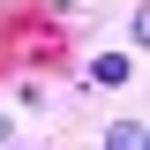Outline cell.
Here are the masks:
<instances>
[{
  "mask_svg": "<svg viewBox=\"0 0 150 150\" xmlns=\"http://www.w3.org/2000/svg\"><path fill=\"white\" fill-rule=\"evenodd\" d=\"M105 150H150L143 120H112V128H105Z\"/></svg>",
  "mask_w": 150,
  "mask_h": 150,
  "instance_id": "obj_2",
  "label": "cell"
},
{
  "mask_svg": "<svg viewBox=\"0 0 150 150\" xmlns=\"http://www.w3.org/2000/svg\"><path fill=\"white\" fill-rule=\"evenodd\" d=\"M90 83L98 90H120V83H128V53H98L90 60Z\"/></svg>",
  "mask_w": 150,
  "mask_h": 150,
  "instance_id": "obj_1",
  "label": "cell"
}]
</instances>
